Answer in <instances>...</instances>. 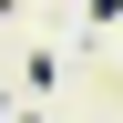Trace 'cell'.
<instances>
[{"label": "cell", "instance_id": "2", "mask_svg": "<svg viewBox=\"0 0 123 123\" xmlns=\"http://www.w3.org/2000/svg\"><path fill=\"white\" fill-rule=\"evenodd\" d=\"M10 10H21V0H0V21H10Z\"/></svg>", "mask_w": 123, "mask_h": 123}, {"label": "cell", "instance_id": "1", "mask_svg": "<svg viewBox=\"0 0 123 123\" xmlns=\"http://www.w3.org/2000/svg\"><path fill=\"white\" fill-rule=\"evenodd\" d=\"M82 10H92V21H113V10H123V0H82Z\"/></svg>", "mask_w": 123, "mask_h": 123}]
</instances>
